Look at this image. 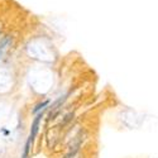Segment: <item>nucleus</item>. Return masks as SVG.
<instances>
[{"instance_id":"nucleus-3","label":"nucleus","mask_w":158,"mask_h":158,"mask_svg":"<svg viewBox=\"0 0 158 158\" xmlns=\"http://www.w3.org/2000/svg\"><path fill=\"white\" fill-rule=\"evenodd\" d=\"M77 152H78V151H76V152H71V153H70L67 157H66V158H82L80 154L77 153Z\"/></svg>"},{"instance_id":"nucleus-1","label":"nucleus","mask_w":158,"mask_h":158,"mask_svg":"<svg viewBox=\"0 0 158 158\" xmlns=\"http://www.w3.org/2000/svg\"><path fill=\"white\" fill-rule=\"evenodd\" d=\"M43 116V113H38L34 118V120L32 123V128H31V134H29V138L32 139V142L34 140V138L37 137L38 134V129H39V123H41V119Z\"/></svg>"},{"instance_id":"nucleus-2","label":"nucleus","mask_w":158,"mask_h":158,"mask_svg":"<svg viewBox=\"0 0 158 158\" xmlns=\"http://www.w3.org/2000/svg\"><path fill=\"white\" fill-rule=\"evenodd\" d=\"M48 102H49V101H48V100H46V101H43V102H41V104H38L37 106L33 109V114H37V113H39V111H41V110H42L44 106H47V105H48Z\"/></svg>"}]
</instances>
